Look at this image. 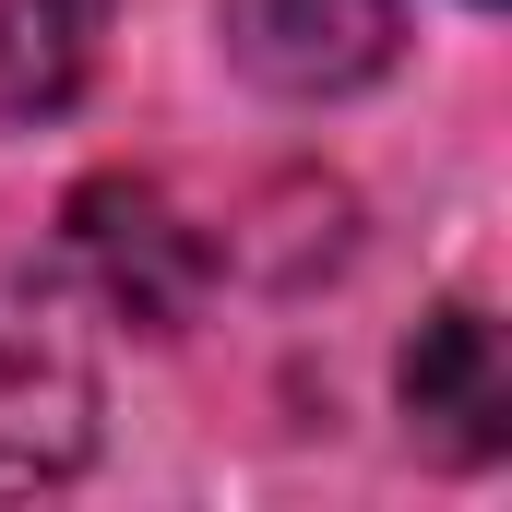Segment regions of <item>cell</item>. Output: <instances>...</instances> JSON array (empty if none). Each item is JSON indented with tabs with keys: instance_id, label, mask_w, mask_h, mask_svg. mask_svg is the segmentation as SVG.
I'll return each instance as SVG.
<instances>
[{
	"instance_id": "obj_1",
	"label": "cell",
	"mask_w": 512,
	"mask_h": 512,
	"mask_svg": "<svg viewBox=\"0 0 512 512\" xmlns=\"http://www.w3.org/2000/svg\"><path fill=\"white\" fill-rule=\"evenodd\" d=\"M96 441V358L60 286L0 274V489L72 477Z\"/></svg>"
},
{
	"instance_id": "obj_2",
	"label": "cell",
	"mask_w": 512,
	"mask_h": 512,
	"mask_svg": "<svg viewBox=\"0 0 512 512\" xmlns=\"http://www.w3.org/2000/svg\"><path fill=\"white\" fill-rule=\"evenodd\" d=\"M72 251L108 286V310H131L143 334H179L215 286V239L155 191V179H84L72 191Z\"/></svg>"
},
{
	"instance_id": "obj_3",
	"label": "cell",
	"mask_w": 512,
	"mask_h": 512,
	"mask_svg": "<svg viewBox=\"0 0 512 512\" xmlns=\"http://www.w3.org/2000/svg\"><path fill=\"white\" fill-rule=\"evenodd\" d=\"M215 24L262 96H358L393 72L405 0H215Z\"/></svg>"
},
{
	"instance_id": "obj_4",
	"label": "cell",
	"mask_w": 512,
	"mask_h": 512,
	"mask_svg": "<svg viewBox=\"0 0 512 512\" xmlns=\"http://www.w3.org/2000/svg\"><path fill=\"white\" fill-rule=\"evenodd\" d=\"M393 393H405V429H417L441 465H489V453H512V358H501V322H489L477 298H453V310L417 322Z\"/></svg>"
},
{
	"instance_id": "obj_5",
	"label": "cell",
	"mask_w": 512,
	"mask_h": 512,
	"mask_svg": "<svg viewBox=\"0 0 512 512\" xmlns=\"http://www.w3.org/2000/svg\"><path fill=\"white\" fill-rule=\"evenodd\" d=\"M108 0H0V120H60L96 84Z\"/></svg>"
},
{
	"instance_id": "obj_6",
	"label": "cell",
	"mask_w": 512,
	"mask_h": 512,
	"mask_svg": "<svg viewBox=\"0 0 512 512\" xmlns=\"http://www.w3.org/2000/svg\"><path fill=\"white\" fill-rule=\"evenodd\" d=\"M465 12H501V0H465Z\"/></svg>"
}]
</instances>
